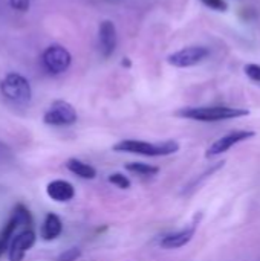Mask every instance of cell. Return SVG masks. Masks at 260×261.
I'll list each match as a JSON object with an SVG mask.
<instances>
[{
  "instance_id": "obj_7",
  "label": "cell",
  "mask_w": 260,
  "mask_h": 261,
  "mask_svg": "<svg viewBox=\"0 0 260 261\" xmlns=\"http://www.w3.org/2000/svg\"><path fill=\"white\" fill-rule=\"evenodd\" d=\"M256 136V132L253 130H236V132H231L222 138H219L218 141H215L208 150L205 151V158H216L222 153H227L230 148H233L234 145L244 142V141H248L251 138Z\"/></svg>"
},
{
  "instance_id": "obj_14",
  "label": "cell",
  "mask_w": 260,
  "mask_h": 261,
  "mask_svg": "<svg viewBox=\"0 0 260 261\" xmlns=\"http://www.w3.org/2000/svg\"><path fill=\"white\" fill-rule=\"evenodd\" d=\"M66 168L72 174H75V176H78L81 179L92 180V179L97 177V170L92 165H89V164H86V162H83L80 159H75V158H72V159H69L66 162Z\"/></svg>"
},
{
  "instance_id": "obj_15",
  "label": "cell",
  "mask_w": 260,
  "mask_h": 261,
  "mask_svg": "<svg viewBox=\"0 0 260 261\" xmlns=\"http://www.w3.org/2000/svg\"><path fill=\"white\" fill-rule=\"evenodd\" d=\"M126 170L133 173V174L144 176V177H152V176H156L159 173V167L144 164V162H130L126 165Z\"/></svg>"
},
{
  "instance_id": "obj_17",
  "label": "cell",
  "mask_w": 260,
  "mask_h": 261,
  "mask_svg": "<svg viewBox=\"0 0 260 261\" xmlns=\"http://www.w3.org/2000/svg\"><path fill=\"white\" fill-rule=\"evenodd\" d=\"M112 185H115L116 188H120V190H129L130 188V180H129V177L127 176H124L123 173H113V174H110L109 176V179H107Z\"/></svg>"
},
{
  "instance_id": "obj_19",
  "label": "cell",
  "mask_w": 260,
  "mask_h": 261,
  "mask_svg": "<svg viewBox=\"0 0 260 261\" xmlns=\"http://www.w3.org/2000/svg\"><path fill=\"white\" fill-rule=\"evenodd\" d=\"M205 6L215 9V11H219V12H225L228 11V3L225 0H201Z\"/></svg>"
},
{
  "instance_id": "obj_20",
  "label": "cell",
  "mask_w": 260,
  "mask_h": 261,
  "mask_svg": "<svg viewBox=\"0 0 260 261\" xmlns=\"http://www.w3.org/2000/svg\"><path fill=\"white\" fill-rule=\"evenodd\" d=\"M244 70H245V73H247V76L248 78H251L253 81H257L260 83V66L259 64H247L245 67H244Z\"/></svg>"
},
{
  "instance_id": "obj_3",
  "label": "cell",
  "mask_w": 260,
  "mask_h": 261,
  "mask_svg": "<svg viewBox=\"0 0 260 261\" xmlns=\"http://www.w3.org/2000/svg\"><path fill=\"white\" fill-rule=\"evenodd\" d=\"M0 93L11 102L26 106L29 104L32 98V90L29 81L17 73V72H9L6 73L2 81H0Z\"/></svg>"
},
{
  "instance_id": "obj_16",
  "label": "cell",
  "mask_w": 260,
  "mask_h": 261,
  "mask_svg": "<svg viewBox=\"0 0 260 261\" xmlns=\"http://www.w3.org/2000/svg\"><path fill=\"white\" fill-rule=\"evenodd\" d=\"M224 165H225V162H224V161H222V162H218V164H215V165H211V167H210L207 171H204V173H202L199 177H196V179H195V180H193V182H192V184H190V185H188V187L184 190V193H187V191H190V190H195V188H198V187L202 184V180L208 179L211 174H215L216 171H219V170H221Z\"/></svg>"
},
{
  "instance_id": "obj_12",
  "label": "cell",
  "mask_w": 260,
  "mask_h": 261,
  "mask_svg": "<svg viewBox=\"0 0 260 261\" xmlns=\"http://www.w3.org/2000/svg\"><path fill=\"white\" fill-rule=\"evenodd\" d=\"M46 194L51 200L58 202V203H66L70 202L75 197V188L70 182L63 180V179H55L51 180L46 187Z\"/></svg>"
},
{
  "instance_id": "obj_22",
  "label": "cell",
  "mask_w": 260,
  "mask_h": 261,
  "mask_svg": "<svg viewBox=\"0 0 260 261\" xmlns=\"http://www.w3.org/2000/svg\"><path fill=\"white\" fill-rule=\"evenodd\" d=\"M121 66H124V67H130V66H132V61H130V58H124V60L121 61Z\"/></svg>"
},
{
  "instance_id": "obj_13",
  "label": "cell",
  "mask_w": 260,
  "mask_h": 261,
  "mask_svg": "<svg viewBox=\"0 0 260 261\" xmlns=\"http://www.w3.org/2000/svg\"><path fill=\"white\" fill-rule=\"evenodd\" d=\"M61 232H63L61 219L54 213L46 214L43 226H41V239L46 242H52V240L58 239L61 236Z\"/></svg>"
},
{
  "instance_id": "obj_21",
  "label": "cell",
  "mask_w": 260,
  "mask_h": 261,
  "mask_svg": "<svg viewBox=\"0 0 260 261\" xmlns=\"http://www.w3.org/2000/svg\"><path fill=\"white\" fill-rule=\"evenodd\" d=\"M9 6L15 11H28L31 6V0H9Z\"/></svg>"
},
{
  "instance_id": "obj_18",
  "label": "cell",
  "mask_w": 260,
  "mask_h": 261,
  "mask_svg": "<svg viewBox=\"0 0 260 261\" xmlns=\"http://www.w3.org/2000/svg\"><path fill=\"white\" fill-rule=\"evenodd\" d=\"M80 257H81V249L69 248L57 257V261H77Z\"/></svg>"
},
{
  "instance_id": "obj_6",
  "label": "cell",
  "mask_w": 260,
  "mask_h": 261,
  "mask_svg": "<svg viewBox=\"0 0 260 261\" xmlns=\"http://www.w3.org/2000/svg\"><path fill=\"white\" fill-rule=\"evenodd\" d=\"M77 119H78V115L74 106L61 99L54 101L51 107L46 110V113L43 115V122L48 125H54V127L72 125L77 122Z\"/></svg>"
},
{
  "instance_id": "obj_11",
  "label": "cell",
  "mask_w": 260,
  "mask_h": 261,
  "mask_svg": "<svg viewBox=\"0 0 260 261\" xmlns=\"http://www.w3.org/2000/svg\"><path fill=\"white\" fill-rule=\"evenodd\" d=\"M98 41H100V50L104 58H109L118 44V35H116V28L112 20H103L100 23L98 29Z\"/></svg>"
},
{
  "instance_id": "obj_2",
  "label": "cell",
  "mask_w": 260,
  "mask_h": 261,
  "mask_svg": "<svg viewBox=\"0 0 260 261\" xmlns=\"http://www.w3.org/2000/svg\"><path fill=\"white\" fill-rule=\"evenodd\" d=\"M250 110L247 109H236L227 106H213V107H185L176 112V116L199 121V122H219L236 119L242 116H248Z\"/></svg>"
},
{
  "instance_id": "obj_5",
  "label": "cell",
  "mask_w": 260,
  "mask_h": 261,
  "mask_svg": "<svg viewBox=\"0 0 260 261\" xmlns=\"http://www.w3.org/2000/svg\"><path fill=\"white\" fill-rule=\"evenodd\" d=\"M41 63L46 72H49L51 75H60L69 69L72 63V55L64 46L51 44L49 47L44 49L41 55Z\"/></svg>"
},
{
  "instance_id": "obj_8",
  "label": "cell",
  "mask_w": 260,
  "mask_h": 261,
  "mask_svg": "<svg viewBox=\"0 0 260 261\" xmlns=\"http://www.w3.org/2000/svg\"><path fill=\"white\" fill-rule=\"evenodd\" d=\"M208 49L204 46H190V47H184L172 55H169L167 61L169 64H172L173 67H192L199 64L201 61H204L208 57Z\"/></svg>"
},
{
  "instance_id": "obj_10",
  "label": "cell",
  "mask_w": 260,
  "mask_h": 261,
  "mask_svg": "<svg viewBox=\"0 0 260 261\" xmlns=\"http://www.w3.org/2000/svg\"><path fill=\"white\" fill-rule=\"evenodd\" d=\"M35 245V232L32 228H23L12 240L8 248V260L23 261L26 252Z\"/></svg>"
},
{
  "instance_id": "obj_1",
  "label": "cell",
  "mask_w": 260,
  "mask_h": 261,
  "mask_svg": "<svg viewBox=\"0 0 260 261\" xmlns=\"http://www.w3.org/2000/svg\"><path fill=\"white\" fill-rule=\"evenodd\" d=\"M113 151L141 154V156H147V158H162V156H170V154H175L176 151H179V144L173 139H167L162 142L123 139L113 145Z\"/></svg>"
},
{
  "instance_id": "obj_9",
  "label": "cell",
  "mask_w": 260,
  "mask_h": 261,
  "mask_svg": "<svg viewBox=\"0 0 260 261\" xmlns=\"http://www.w3.org/2000/svg\"><path fill=\"white\" fill-rule=\"evenodd\" d=\"M201 217H202V214L195 216L193 222L188 226H185V228H182V229H179L176 232H172V234L164 236L159 240V246L162 249H179V248H184L185 245H188L193 240L195 234H196V229L199 226Z\"/></svg>"
},
{
  "instance_id": "obj_4",
  "label": "cell",
  "mask_w": 260,
  "mask_h": 261,
  "mask_svg": "<svg viewBox=\"0 0 260 261\" xmlns=\"http://www.w3.org/2000/svg\"><path fill=\"white\" fill-rule=\"evenodd\" d=\"M34 219L29 213V210L25 206V205H17L11 214V217L8 219V222L3 225L2 231H0V257L8 252V248L11 245V240L14 239V231L18 228V226H23V228H31Z\"/></svg>"
}]
</instances>
